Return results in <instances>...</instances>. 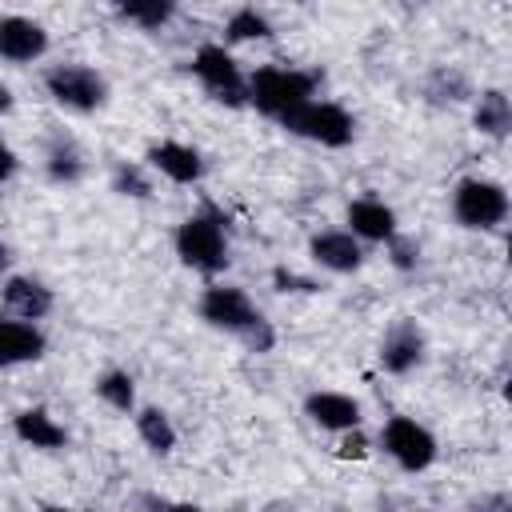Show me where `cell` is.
Segmentation results:
<instances>
[{
    "label": "cell",
    "instance_id": "cell-1",
    "mask_svg": "<svg viewBox=\"0 0 512 512\" xmlns=\"http://www.w3.org/2000/svg\"><path fill=\"white\" fill-rule=\"evenodd\" d=\"M316 92V72L300 68H256L248 76V104L272 120H288L296 108H304Z\"/></svg>",
    "mask_w": 512,
    "mask_h": 512
},
{
    "label": "cell",
    "instance_id": "cell-2",
    "mask_svg": "<svg viewBox=\"0 0 512 512\" xmlns=\"http://www.w3.org/2000/svg\"><path fill=\"white\" fill-rule=\"evenodd\" d=\"M176 256L204 272L216 276L228 268V236H224V220L216 212H196L176 228Z\"/></svg>",
    "mask_w": 512,
    "mask_h": 512
},
{
    "label": "cell",
    "instance_id": "cell-3",
    "mask_svg": "<svg viewBox=\"0 0 512 512\" xmlns=\"http://www.w3.org/2000/svg\"><path fill=\"white\" fill-rule=\"evenodd\" d=\"M452 216H456V224H464L472 232L500 228L508 220V192H504V184L484 180V176L460 180L456 192H452Z\"/></svg>",
    "mask_w": 512,
    "mask_h": 512
},
{
    "label": "cell",
    "instance_id": "cell-4",
    "mask_svg": "<svg viewBox=\"0 0 512 512\" xmlns=\"http://www.w3.org/2000/svg\"><path fill=\"white\" fill-rule=\"evenodd\" d=\"M192 72L208 88L212 100H220L228 108H244L248 104V80H244L240 64L232 60V52L224 44H200L196 56H192Z\"/></svg>",
    "mask_w": 512,
    "mask_h": 512
},
{
    "label": "cell",
    "instance_id": "cell-5",
    "mask_svg": "<svg viewBox=\"0 0 512 512\" xmlns=\"http://www.w3.org/2000/svg\"><path fill=\"white\" fill-rule=\"evenodd\" d=\"M44 88L60 108L96 112L108 100V80L88 64H56L44 72Z\"/></svg>",
    "mask_w": 512,
    "mask_h": 512
},
{
    "label": "cell",
    "instance_id": "cell-6",
    "mask_svg": "<svg viewBox=\"0 0 512 512\" xmlns=\"http://www.w3.org/2000/svg\"><path fill=\"white\" fill-rule=\"evenodd\" d=\"M284 128L296 132V136H304V140H316V144H324V148H344V144H352V136H356L352 112L340 108V104H332V100H308L304 108H296V112L284 120Z\"/></svg>",
    "mask_w": 512,
    "mask_h": 512
},
{
    "label": "cell",
    "instance_id": "cell-7",
    "mask_svg": "<svg viewBox=\"0 0 512 512\" xmlns=\"http://www.w3.org/2000/svg\"><path fill=\"white\" fill-rule=\"evenodd\" d=\"M380 444H384V452H388L404 472H424V468H432V460H436V436H432L424 424H416L412 416H392V420L380 428Z\"/></svg>",
    "mask_w": 512,
    "mask_h": 512
},
{
    "label": "cell",
    "instance_id": "cell-8",
    "mask_svg": "<svg viewBox=\"0 0 512 512\" xmlns=\"http://www.w3.org/2000/svg\"><path fill=\"white\" fill-rule=\"evenodd\" d=\"M200 320H204V324H212V328L236 332V336L244 340V336H248L264 316L252 308V300H248V292H244V288L212 284V288H204V296H200Z\"/></svg>",
    "mask_w": 512,
    "mask_h": 512
},
{
    "label": "cell",
    "instance_id": "cell-9",
    "mask_svg": "<svg viewBox=\"0 0 512 512\" xmlns=\"http://www.w3.org/2000/svg\"><path fill=\"white\" fill-rule=\"evenodd\" d=\"M424 348H428V340L416 328V320H396L380 340V368L392 376H404L424 360Z\"/></svg>",
    "mask_w": 512,
    "mask_h": 512
},
{
    "label": "cell",
    "instance_id": "cell-10",
    "mask_svg": "<svg viewBox=\"0 0 512 512\" xmlns=\"http://www.w3.org/2000/svg\"><path fill=\"white\" fill-rule=\"evenodd\" d=\"M48 52V32L44 24L28 16H0V60L8 64H32Z\"/></svg>",
    "mask_w": 512,
    "mask_h": 512
},
{
    "label": "cell",
    "instance_id": "cell-11",
    "mask_svg": "<svg viewBox=\"0 0 512 512\" xmlns=\"http://www.w3.org/2000/svg\"><path fill=\"white\" fill-rule=\"evenodd\" d=\"M304 416L328 432H352V428H360L364 408H360V400H352L344 392H312L304 400Z\"/></svg>",
    "mask_w": 512,
    "mask_h": 512
},
{
    "label": "cell",
    "instance_id": "cell-12",
    "mask_svg": "<svg viewBox=\"0 0 512 512\" xmlns=\"http://www.w3.org/2000/svg\"><path fill=\"white\" fill-rule=\"evenodd\" d=\"M148 164H152L160 176H168L172 184H196V180L204 176V156H200L196 148L180 144V140H160V144H152V148H148Z\"/></svg>",
    "mask_w": 512,
    "mask_h": 512
},
{
    "label": "cell",
    "instance_id": "cell-13",
    "mask_svg": "<svg viewBox=\"0 0 512 512\" xmlns=\"http://www.w3.org/2000/svg\"><path fill=\"white\" fill-rule=\"evenodd\" d=\"M308 252L328 272H356L364 264V248L352 232H316L308 240Z\"/></svg>",
    "mask_w": 512,
    "mask_h": 512
},
{
    "label": "cell",
    "instance_id": "cell-14",
    "mask_svg": "<svg viewBox=\"0 0 512 512\" xmlns=\"http://www.w3.org/2000/svg\"><path fill=\"white\" fill-rule=\"evenodd\" d=\"M48 348L44 332L28 320H0V368H12V364H28V360H40Z\"/></svg>",
    "mask_w": 512,
    "mask_h": 512
},
{
    "label": "cell",
    "instance_id": "cell-15",
    "mask_svg": "<svg viewBox=\"0 0 512 512\" xmlns=\"http://www.w3.org/2000/svg\"><path fill=\"white\" fill-rule=\"evenodd\" d=\"M0 296H4V308L16 312V316L28 320V324L52 312V292H48L40 280H32V276H4Z\"/></svg>",
    "mask_w": 512,
    "mask_h": 512
},
{
    "label": "cell",
    "instance_id": "cell-16",
    "mask_svg": "<svg viewBox=\"0 0 512 512\" xmlns=\"http://www.w3.org/2000/svg\"><path fill=\"white\" fill-rule=\"evenodd\" d=\"M348 224H352V236L356 240H392L396 236V212L376 200V196H360L348 204Z\"/></svg>",
    "mask_w": 512,
    "mask_h": 512
},
{
    "label": "cell",
    "instance_id": "cell-17",
    "mask_svg": "<svg viewBox=\"0 0 512 512\" xmlns=\"http://www.w3.org/2000/svg\"><path fill=\"white\" fill-rule=\"evenodd\" d=\"M12 428H16V436H20L24 444L44 448V452H52V448H64V444H68L64 424H56L44 408H24V412L12 420Z\"/></svg>",
    "mask_w": 512,
    "mask_h": 512
},
{
    "label": "cell",
    "instance_id": "cell-18",
    "mask_svg": "<svg viewBox=\"0 0 512 512\" xmlns=\"http://www.w3.org/2000/svg\"><path fill=\"white\" fill-rule=\"evenodd\" d=\"M472 124H476L484 136H492V140L508 136V128H512V104H508V96H504L500 88H488V92H480V96H476V112H472Z\"/></svg>",
    "mask_w": 512,
    "mask_h": 512
},
{
    "label": "cell",
    "instance_id": "cell-19",
    "mask_svg": "<svg viewBox=\"0 0 512 512\" xmlns=\"http://www.w3.org/2000/svg\"><path fill=\"white\" fill-rule=\"evenodd\" d=\"M136 432H140V440H144L156 456H168V452L176 448V428H172L168 412H160V408H140V412H136Z\"/></svg>",
    "mask_w": 512,
    "mask_h": 512
},
{
    "label": "cell",
    "instance_id": "cell-20",
    "mask_svg": "<svg viewBox=\"0 0 512 512\" xmlns=\"http://www.w3.org/2000/svg\"><path fill=\"white\" fill-rule=\"evenodd\" d=\"M96 396H100L108 408H116V412H132V408H136V384H132V376L120 372V368H112V372H104V376L96 380Z\"/></svg>",
    "mask_w": 512,
    "mask_h": 512
},
{
    "label": "cell",
    "instance_id": "cell-21",
    "mask_svg": "<svg viewBox=\"0 0 512 512\" xmlns=\"http://www.w3.org/2000/svg\"><path fill=\"white\" fill-rule=\"evenodd\" d=\"M224 36L228 40H268L272 36V24H268V16L264 12H256V8H236L232 16H228V24H224Z\"/></svg>",
    "mask_w": 512,
    "mask_h": 512
},
{
    "label": "cell",
    "instance_id": "cell-22",
    "mask_svg": "<svg viewBox=\"0 0 512 512\" xmlns=\"http://www.w3.org/2000/svg\"><path fill=\"white\" fill-rule=\"evenodd\" d=\"M116 16L120 20H128V24H136V28H164L172 16H176V8L168 4V0H148V4H120L116 8Z\"/></svg>",
    "mask_w": 512,
    "mask_h": 512
},
{
    "label": "cell",
    "instance_id": "cell-23",
    "mask_svg": "<svg viewBox=\"0 0 512 512\" xmlns=\"http://www.w3.org/2000/svg\"><path fill=\"white\" fill-rule=\"evenodd\" d=\"M48 176H52V180H64V184H72V180L80 176V156H76L72 144H56V148L48 152Z\"/></svg>",
    "mask_w": 512,
    "mask_h": 512
},
{
    "label": "cell",
    "instance_id": "cell-24",
    "mask_svg": "<svg viewBox=\"0 0 512 512\" xmlns=\"http://www.w3.org/2000/svg\"><path fill=\"white\" fill-rule=\"evenodd\" d=\"M112 188H116L120 196H148V192H152V184H148V176L140 172V164H116Z\"/></svg>",
    "mask_w": 512,
    "mask_h": 512
},
{
    "label": "cell",
    "instance_id": "cell-25",
    "mask_svg": "<svg viewBox=\"0 0 512 512\" xmlns=\"http://www.w3.org/2000/svg\"><path fill=\"white\" fill-rule=\"evenodd\" d=\"M428 96L432 100H464L468 96V80L460 76V72H436L432 76V84H428Z\"/></svg>",
    "mask_w": 512,
    "mask_h": 512
},
{
    "label": "cell",
    "instance_id": "cell-26",
    "mask_svg": "<svg viewBox=\"0 0 512 512\" xmlns=\"http://www.w3.org/2000/svg\"><path fill=\"white\" fill-rule=\"evenodd\" d=\"M388 252H392V264H396L400 272H412V268L420 264V248H416L412 240H404V236H392V240H388Z\"/></svg>",
    "mask_w": 512,
    "mask_h": 512
},
{
    "label": "cell",
    "instance_id": "cell-27",
    "mask_svg": "<svg viewBox=\"0 0 512 512\" xmlns=\"http://www.w3.org/2000/svg\"><path fill=\"white\" fill-rule=\"evenodd\" d=\"M272 284H276L280 292H316V280H304V276H296V272H288V268H276V272H272Z\"/></svg>",
    "mask_w": 512,
    "mask_h": 512
},
{
    "label": "cell",
    "instance_id": "cell-28",
    "mask_svg": "<svg viewBox=\"0 0 512 512\" xmlns=\"http://www.w3.org/2000/svg\"><path fill=\"white\" fill-rule=\"evenodd\" d=\"M364 452H368V440L352 428V432L344 436V444H340V456H364Z\"/></svg>",
    "mask_w": 512,
    "mask_h": 512
},
{
    "label": "cell",
    "instance_id": "cell-29",
    "mask_svg": "<svg viewBox=\"0 0 512 512\" xmlns=\"http://www.w3.org/2000/svg\"><path fill=\"white\" fill-rule=\"evenodd\" d=\"M12 172H16V152H12V148L0 140V184H4Z\"/></svg>",
    "mask_w": 512,
    "mask_h": 512
},
{
    "label": "cell",
    "instance_id": "cell-30",
    "mask_svg": "<svg viewBox=\"0 0 512 512\" xmlns=\"http://www.w3.org/2000/svg\"><path fill=\"white\" fill-rule=\"evenodd\" d=\"M480 512H508V500L504 496H492V500L480 504Z\"/></svg>",
    "mask_w": 512,
    "mask_h": 512
},
{
    "label": "cell",
    "instance_id": "cell-31",
    "mask_svg": "<svg viewBox=\"0 0 512 512\" xmlns=\"http://www.w3.org/2000/svg\"><path fill=\"white\" fill-rule=\"evenodd\" d=\"M156 508H160V512H204L200 504H164V500H160Z\"/></svg>",
    "mask_w": 512,
    "mask_h": 512
},
{
    "label": "cell",
    "instance_id": "cell-32",
    "mask_svg": "<svg viewBox=\"0 0 512 512\" xmlns=\"http://www.w3.org/2000/svg\"><path fill=\"white\" fill-rule=\"evenodd\" d=\"M8 108H12V92H8V88H4V84H0V116H4V112H8Z\"/></svg>",
    "mask_w": 512,
    "mask_h": 512
},
{
    "label": "cell",
    "instance_id": "cell-33",
    "mask_svg": "<svg viewBox=\"0 0 512 512\" xmlns=\"http://www.w3.org/2000/svg\"><path fill=\"white\" fill-rule=\"evenodd\" d=\"M8 260H12V256H8V248L0 244V284H4V272H8Z\"/></svg>",
    "mask_w": 512,
    "mask_h": 512
},
{
    "label": "cell",
    "instance_id": "cell-34",
    "mask_svg": "<svg viewBox=\"0 0 512 512\" xmlns=\"http://www.w3.org/2000/svg\"><path fill=\"white\" fill-rule=\"evenodd\" d=\"M40 512H68V508H56V504H48V508H40Z\"/></svg>",
    "mask_w": 512,
    "mask_h": 512
}]
</instances>
